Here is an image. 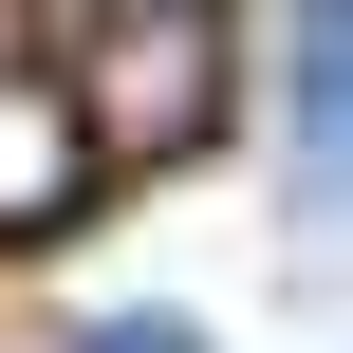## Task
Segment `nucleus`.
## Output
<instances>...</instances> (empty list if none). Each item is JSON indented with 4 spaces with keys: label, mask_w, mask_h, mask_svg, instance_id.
<instances>
[{
    "label": "nucleus",
    "mask_w": 353,
    "mask_h": 353,
    "mask_svg": "<svg viewBox=\"0 0 353 353\" xmlns=\"http://www.w3.org/2000/svg\"><path fill=\"white\" fill-rule=\"evenodd\" d=\"M223 74H242L223 0H93L74 19V130H93V168H186L223 130Z\"/></svg>",
    "instance_id": "nucleus-1"
},
{
    "label": "nucleus",
    "mask_w": 353,
    "mask_h": 353,
    "mask_svg": "<svg viewBox=\"0 0 353 353\" xmlns=\"http://www.w3.org/2000/svg\"><path fill=\"white\" fill-rule=\"evenodd\" d=\"M93 186V130H74V74H0V242H56Z\"/></svg>",
    "instance_id": "nucleus-2"
},
{
    "label": "nucleus",
    "mask_w": 353,
    "mask_h": 353,
    "mask_svg": "<svg viewBox=\"0 0 353 353\" xmlns=\"http://www.w3.org/2000/svg\"><path fill=\"white\" fill-rule=\"evenodd\" d=\"M93 353H205V335H186V316H112Z\"/></svg>",
    "instance_id": "nucleus-3"
}]
</instances>
